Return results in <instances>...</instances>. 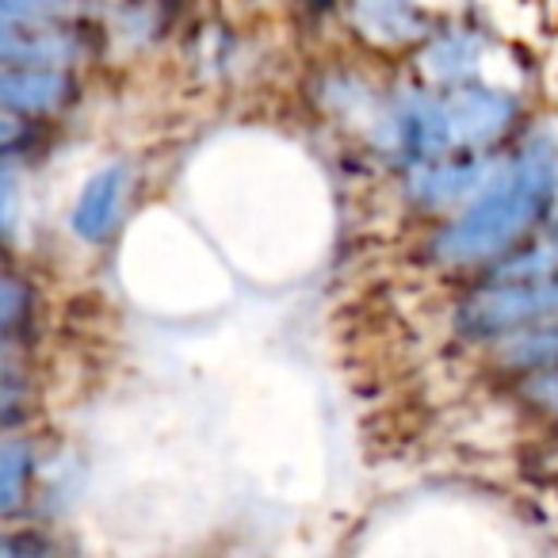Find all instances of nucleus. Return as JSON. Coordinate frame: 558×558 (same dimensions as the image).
Listing matches in <instances>:
<instances>
[{"label":"nucleus","instance_id":"nucleus-1","mask_svg":"<svg viewBox=\"0 0 558 558\" xmlns=\"http://www.w3.org/2000/svg\"><path fill=\"white\" fill-rule=\"evenodd\" d=\"M524 215H527V187L505 192V195H497L494 203H486V207L463 226V238L474 241L478 248H486V245H494V241L509 238V233L524 222Z\"/></svg>","mask_w":558,"mask_h":558},{"label":"nucleus","instance_id":"nucleus-2","mask_svg":"<svg viewBox=\"0 0 558 558\" xmlns=\"http://www.w3.org/2000/svg\"><path fill=\"white\" fill-rule=\"evenodd\" d=\"M116 172L104 180H96L93 192L85 195V203H81V215H77V226L88 233V238H96V233H104V226L111 222V203H116Z\"/></svg>","mask_w":558,"mask_h":558}]
</instances>
